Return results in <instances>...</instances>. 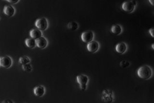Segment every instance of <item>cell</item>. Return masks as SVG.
<instances>
[{"label":"cell","mask_w":154,"mask_h":103,"mask_svg":"<svg viewBox=\"0 0 154 103\" xmlns=\"http://www.w3.org/2000/svg\"><path fill=\"white\" fill-rule=\"evenodd\" d=\"M149 2L152 6H154V0H149Z\"/></svg>","instance_id":"obj_23"},{"label":"cell","mask_w":154,"mask_h":103,"mask_svg":"<svg viewBox=\"0 0 154 103\" xmlns=\"http://www.w3.org/2000/svg\"><path fill=\"white\" fill-rule=\"evenodd\" d=\"M7 2H9L10 4H17L19 2L18 0H6Z\"/></svg>","instance_id":"obj_21"},{"label":"cell","mask_w":154,"mask_h":103,"mask_svg":"<svg viewBox=\"0 0 154 103\" xmlns=\"http://www.w3.org/2000/svg\"><path fill=\"white\" fill-rule=\"evenodd\" d=\"M151 48L152 50L154 51V43H153V44L151 45Z\"/></svg>","instance_id":"obj_24"},{"label":"cell","mask_w":154,"mask_h":103,"mask_svg":"<svg viewBox=\"0 0 154 103\" xmlns=\"http://www.w3.org/2000/svg\"><path fill=\"white\" fill-rule=\"evenodd\" d=\"M100 48V45L97 41H93L87 44V50L91 53H95L97 52Z\"/></svg>","instance_id":"obj_8"},{"label":"cell","mask_w":154,"mask_h":103,"mask_svg":"<svg viewBox=\"0 0 154 103\" xmlns=\"http://www.w3.org/2000/svg\"><path fill=\"white\" fill-rule=\"evenodd\" d=\"M30 62H31V59L28 56H21L19 59V62L22 65L29 64Z\"/></svg>","instance_id":"obj_17"},{"label":"cell","mask_w":154,"mask_h":103,"mask_svg":"<svg viewBox=\"0 0 154 103\" xmlns=\"http://www.w3.org/2000/svg\"><path fill=\"white\" fill-rule=\"evenodd\" d=\"M148 31H149V34H150V35H151L152 37L154 39V28H151V29H149Z\"/></svg>","instance_id":"obj_20"},{"label":"cell","mask_w":154,"mask_h":103,"mask_svg":"<svg viewBox=\"0 0 154 103\" xmlns=\"http://www.w3.org/2000/svg\"><path fill=\"white\" fill-rule=\"evenodd\" d=\"M120 66L122 68H127L130 66V63L127 60H123L120 62Z\"/></svg>","instance_id":"obj_19"},{"label":"cell","mask_w":154,"mask_h":103,"mask_svg":"<svg viewBox=\"0 0 154 103\" xmlns=\"http://www.w3.org/2000/svg\"><path fill=\"white\" fill-rule=\"evenodd\" d=\"M67 28L72 31H76L79 28V25L77 22H70L67 24Z\"/></svg>","instance_id":"obj_16"},{"label":"cell","mask_w":154,"mask_h":103,"mask_svg":"<svg viewBox=\"0 0 154 103\" xmlns=\"http://www.w3.org/2000/svg\"><path fill=\"white\" fill-rule=\"evenodd\" d=\"M25 44L27 47H29V48H31V49L35 48L37 46L36 40L34 39L31 38L26 39Z\"/></svg>","instance_id":"obj_15"},{"label":"cell","mask_w":154,"mask_h":103,"mask_svg":"<svg viewBox=\"0 0 154 103\" xmlns=\"http://www.w3.org/2000/svg\"><path fill=\"white\" fill-rule=\"evenodd\" d=\"M29 35L31 38L37 40L42 36V31L38 29H33L29 32Z\"/></svg>","instance_id":"obj_13"},{"label":"cell","mask_w":154,"mask_h":103,"mask_svg":"<svg viewBox=\"0 0 154 103\" xmlns=\"http://www.w3.org/2000/svg\"><path fill=\"white\" fill-rule=\"evenodd\" d=\"M127 45L124 42L119 43L116 46V51L120 55L124 54L127 50Z\"/></svg>","instance_id":"obj_12"},{"label":"cell","mask_w":154,"mask_h":103,"mask_svg":"<svg viewBox=\"0 0 154 103\" xmlns=\"http://www.w3.org/2000/svg\"><path fill=\"white\" fill-rule=\"evenodd\" d=\"M137 75L142 79H149L152 76L153 70L149 66L144 65L139 68Z\"/></svg>","instance_id":"obj_1"},{"label":"cell","mask_w":154,"mask_h":103,"mask_svg":"<svg viewBox=\"0 0 154 103\" xmlns=\"http://www.w3.org/2000/svg\"><path fill=\"white\" fill-rule=\"evenodd\" d=\"M111 31L116 35H119L122 32V26L119 24H115L111 28Z\"/></svg>","instance_id":"obj_14"},{"label":"cell","mask_w":154,"mask_h":103,"mask_svg":"<svg viewBox=\"0 0 154 103\" xmlns=\"http://www.w3.org/2000/svg\"><path fill=\"white\" fill-rule=\"evenodd\" d=\"M77 82L79 84L80 89L82 91H85L87 89L89 83V77L84 74L78 75L77 76Z\"/></svg>","instance_id":"obj_2"},{"label":"cell","mask_w":154,"mask_h":103,"mask_svg":"<svg viewBox=\"0 0 154 103\" xmlns=\"http://www.w3.org/2000/svg\"><path fill=\"white\" fill-rule=\"evenodd\" d=\"M48 21L45 17H41L38 19L35 22L36 28L41 31H45L48 27Z\"/></svg>","instance_id":"obj_4"},{"label":"cell","mask_w":154,"mask_h":103,"mask_svg":"<svg viewBox=\"0 0 154 103\" xmlns=\"http://www.w3.org/2000/svg\"><path fill=\"white\" fill-rule=\"evenodd\" d=\"M36 43H37V46L38 48H40L41 49H43L47 47L48 42L47 39L42 36V37L36 40Z\"/></svg>","instance_id":"obj_11"},{"label":"cell","mask_w":154,"mask_h":103,"mask_svg":"<svg viewBox=\"0 0 154 103\" xmlns=\"http://www.w3.org/2000/svg\"><path fill=\"white\" fill-rule=\"evenodd\" d=\"M45 88L42 85L36 86L33 89L34 94L37 97H42L45 94Z\"/></svg>","instance_id":"obj_9"},{"label":"cell","mask_w":154,"mask_h":103,"mask_svg":"<svg viewBox=\"0 0 154 103\" xmlns=\"http://www.w3.org/2000/svg\"><path fill=\"white\" fill-rule=\"evenodd\" d=\"M22 68L23 69V70L26 72H31L33 70L32 66L31 64H30V63L22 65Z\"/></svg>","instance_id":"obj_18"},{"label":"cell","mask_w":154,"mask_h":103,"mask_svg":"<svg viewBox=\"0 0 154 103\" xmlns=\"http://www.w3.org/2000/svg\"><path fill=\"white\" fill-rule=\"evenodd\" d=\"M136 5L137 3L135 1H127L123 3L122 8L124 12L127 13H131L135 9Z\"/></svg>","instance_id":"obj_3"},{"label":"cell","mask_w":154,"mask_h":103,"mask_svg":"<svg viewBox=\"0 0 154 103\" xmlns=\"http://www.w3.org/2000/svg\"><path fill=\"white\" fill-rule=\"evenodd\" d=\"M102 98L103 100L107 103H111L114 100L113 92L109 90H103L102 92Z\"/></svg>","instance_id":"obj_7"},{"label":"cell","mask_w":154,"mask_h":103,"mask_svg":"<svg viewBox=\"0 0 154 103\" xmlns=\"http://www.w3.org/2000/svg\"><path fill=\"white\" fill-rule=\"evenodd\" d=\"M94 34L93 31L91 30L83 32L81 36V38L82 42L87 44L94 41Z\"/></svg>","instance_id":"obj_6"},{"label":"cell","mask_w":154,"mask_h":103,"mask_svg":"<svg viewBox=\"0 0 154 103\" xmlns=\"http://www.w3.org/2000/svg\"><path fill=\"white\" fill-rule=\"evenodd\" d=\"M13 64V59L8 55L2 56L0 59V65L5 68H9Z\"/></svg>","instance_id":"obj_5"},{"label":"cell","mask_w":154,"mask_h":103,"mask_svg":"<svg viewBox=\"0 0 154 103\" xmlns=\"http://www.w3.org/2000/svg\"><path fill=\"white\" fill-rule=\"evenodd\" d=\"M2 103H14L13 101H12V100L10 99H6L2 101Z\"/></svg>","instance_id":"obj_22"},{"label":"cell","mask_w":154,"mask_h":103,"mask_svg":"<svg viewBox=\"0 0 154 103\" xmlns=\"http://www.w3.org/2000/svg\"><path fill=\"white\" fill-rule=\"evenodd\" d=\"M4 13L7 17H12L15 14L16 9L12 5H7L4 7Z\"/></svg>","instance_id":"obj_10"}]
</instances>
